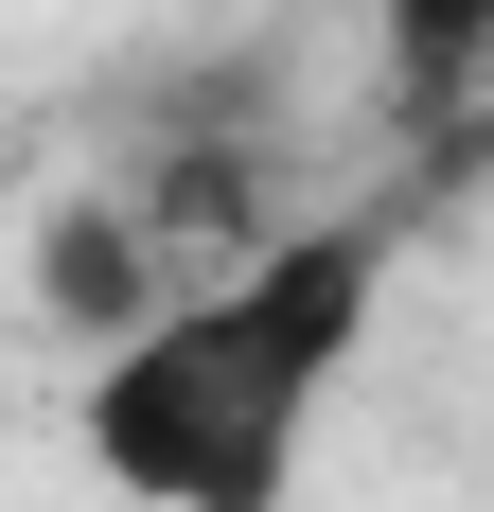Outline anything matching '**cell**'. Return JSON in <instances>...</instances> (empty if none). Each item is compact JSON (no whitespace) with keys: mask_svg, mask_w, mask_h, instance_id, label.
Here are the masks:
<instances>
[{"mask_svg":"<svg viewBox=\"0 0 494 512\" xmlns=\"http://www.w3.org/2000/svg\"><path fill=\"white\" fill-rule=\"evenodd\" d=\"M389 53H406V71H477V53H494V0H389Z\"/></svg>","mask_w":494,"mask_h":512,"instance_id":"cell-2","label":"cell"},{"mask_svg":"<svg viewBox=\"0 0 494 512\" xmlns=\"http://www.w3.org/2000/svg\"><path fill=\"white\" fill-rule=\"evenodd\" d=\"M389 301V230L371 212H318V230H265L247 265H212L195 301H159L106 336L89 371V477L142 512H283L300 442L336 407L353 336Z\"/></svg>","mask_w":494,"mask_h":512,"instance_id":"cell-1","label":"cell"}]
</instances>
